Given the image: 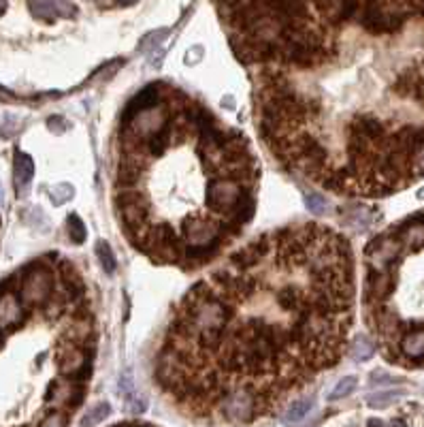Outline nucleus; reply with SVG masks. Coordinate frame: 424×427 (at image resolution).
<instances>
[{"mask_svg": "<svg viewBox=\"0 0 424 427\" xmlns=\"http://www.w3.org/2000/svg\"><path fill=\"white\" fill-rule=\"evenodd\" d=\"M352 271L347 239L318 225L245 246L184 297L156 359L160 387L199 416L228 399L269 414L341 359Z\"/></svg>", "mask_w": 424, "mask_h": 427, "instance_id": "1", "label": "nucleus"}, {"mask_svg": "<svg viewBox=\"0 0 424 427\" xmlns=\"http://www.w3.org/2000/svg\"><path fill=\"white\" fill-rule=\"evenodd\" d=\"M18 295L26 308H45L58 295L54 271L43 261L28 265L20 280Z\"/></svg>", "mask_w": 424, "mask_h": 427, "instance_id": "2", "label": "nucleus"}, {"mask_svg": "<svg viewBox=\"0 0 424 427\" xmlns=\"http://www.w3.org/2000/svg\"><path fill=\"white\" fill-rule=\"evenodd\" d=\"M35 175V163L28 154L24 152H16V161H13V182L18 188V197H22L26 193V188L30 186Z\"/></svg>", "mask_w": 424, "mask_h": 427, "instance_id": "3", "label": "nucleus"}, {"mask_svg": "<svg viewBox=\"0 0 424 427\" xmlns=\"http://www.w3.org/2000/svg\"><path fill=\"white\" fill-rule=\"evenodd\" d=\"M401 352L411 361L424 359V327L407 329L401 337Z\"/></svg>", "mask_w": 424, "mask_h": 427, "instance_id": "4", "label": "nucleus"}, {"mask_svg": "<svg viewBox=\"0 0 424 427\" xmlns=\"http://www.w3.org/2000/svg\"><path fill=\"white\" fill-rule=\"evenodd\" d=\"M405 393L401 389H386V391H377V393H371L367 395V406L379 410V408H388L392 404H396Z\"/></svg>", "mask_w": 424, "mask_h": 427, "instance_id": "5", "label": "nucleus"}, {"mask_svg": "<svg viewBox=\"0 0 424 427\" xmlns=\"http://www.w3.org/2000/svg\"><path fill=\"white\" fill-rule=\"evenodd\" d=\"M352 359L354 361H369L375 355V346L367 335H356L352 342Z\"/></svg>", "mask_w": 424, "mask_h": 427, "instance_id": "6", "label": "nucleus"}, {"mask_svg": "<svg viewBox=\"0 0 424 427\" xmlns=\"http://www.w3.org/2000/svg\"><path fill=\"white\" fill-rule=\"evenodd\" d=\"M30 13L37 18V20H43V22H56L58 13H56V7L52 0H33L30 3Z\"/></svg>", "mask_w": 424, "mask_h": 427, "instance_id": "7", "label": "nucleus"}, {"mask_svg": "<svg viewBox=\"0 0 424 427\" xmlns=\"http://www.w3.org/2000/svg\"><path fill=\"white\" fill-rule=\"evenodd\" d=\"M94 252H96V259H99V263L103 265V269H105V274H113L116 271V254H113V250H111V246L105 242V239H101V242H96V248H94Z\"/></svg>", "mask_w": 424, "mask_h": 427, "instance_id": "8", "label": "nucleus"}, {"mask_svg": "<svg viewBox=\"0 0 424 427\" xmlns=\"http://www.w3.org/2000/svg\"><path fill=\"white\" fill-rule=\"evenodd\" d=\"M311 406H313V397H301V399H296V401L288 408L284 421H286V423H296V421H301V418L311 410Z\"/></svg>", "mask_w": 424, "mask_h": 427, "instance_id": "9", "label": "nucleus"}, {"mask_svg": "<svg viewBox=\"0 0 424 427\" xmlns=\"http://www.w3.org/2000/svg\"><path fill=\"white\" fill-rule=\"evenodd\" d=\"M69 237L73 244H84L86 237H88V231H86V225L82 222V218L77 214H71L69 216Z\"/></svg>", "mask_w": 424, "mask_h": 427, "instance_id": "10", "label": "nucleus"}, {"mask_svg": "<svg viewBox=\"0 0 424 427\" xmlns=\"http://www.w3.org/2000/svg\"><path fill=\"white\" fill-rule=\"evenodd\" d=\"M356 387H358V378H356V376H345V378H341V380L335 384V389L330 391L328 399H341V397H347Z\"/></svg>", "mask_w": 424, "mask_h": 427, "instance_id": "11", "label": "nucleus"}, {"mask_svg": "<svg viewBox=\"0 0 424 427\" xmlns=\"http://www.w3.org/2000/svg\"><path fill=\"white\" fill-rule=\"evenodd\" d=\"M305 205L309 207V212L318 216H324L328 212V201L318 193H305Z\"/></svg>", "mask_w": 424, "mask_h": 427, "instance_id": "12", "label": "nucleus"}, {"mask_svg": "<svg viewBox=\"0 0 424 427\" xmlns=\"http://www.w3.org/2000/svg\"><path fill=\"white\" fill-rule=\"evenodd\" d=\"M50 197H52V201H54L56 205H62V203H67V201H71V199L75 197V190H73L71 184H56V186L50 190Z\"/></svg>", "mask_w": 424, "mask_h": 427, "instance_id": "13", "label": "nucleus"}, {"mask_svg": "<svg viewBox=\"0 0 424 427\" xmlns=\"http://www.w3.org/2000/svg\"><path fill=\"white\" fill-rule=\"evenodd\" d=\"M167 35H169V28H158V31H154V33H150V35H145V39L141 41V50H152V48H156L162 39H167Z\"/></svg>", "mask_w": 424, "mask_h": 427, "instance_id": "14", "label": "nucleus"}, {"mask_svg": "<svg viewBox=\"0 0 424 427\" xmlns=\"http://www.w3.org/2000/svg\"><path fill=\"white\" fill-rule=\"evenodd\" d=\"M109 410H111V408H109V404H107V401H103V404H99V408H94V410H92V414H88V416H86L82 423H84V425H94V423H101L103 418H107V416H109Z\"/></svg>", "mask_w": 424, "mask_h": 427, "instance_id": "15", "label": "nucleus"}, {"mask_svg": "<svg viewBox=\"0 0 424 427\" xmlns=\"http://www.w3.org/2000/svg\"><path fill=\"white\" fill-rule=\"evenodd\" d=\"M54 7H56V13L58 18H75L77 16V7L73 3H69V0H52Z\"/></svg>", "mask_w": 424, "mask_h": 427, "instance_id": "16", "label": "nucleus"}, {"mask_svg": "<svg viewBox=\"0 0 424 427\" xmlns=\"http://www.w3.org/2000/svg\"><path fill=\"white\" fill-rule=\"evenodd\" d=\"M126 410L130 414H141L147 410V399L143 395H130V399L126 401Z\"/></svg>", "mask_w": 424, "mask_h": 427, "instance_id": "17", "label": "nucleus"}, {"mask_svg": "<svg viewBox=\"0 0 424 427\" xmlns=\"http://www.w3.org/2000/svg\"><path fill=\"white\" fill-rule=\"evenodd\" d=\"M411 171L413 175H424V146H420L411 156Z\"/></svg>", "mask_w": 424, "mask_h": 427, "instance_id": "18", "label": "nucleus"}, {"mask_svg": "<svg viewBox=\"0 0 424 427\" xmlns=\"http://www.w3.org/2000/svg\"><path fill=\"white\" fill-rule=\"evenodd\" d=\"M62 122H65V118H60V116H52L50 122H48V126H50L52 133L60 135L62 131H67V124H62Z\"/></svg>", "mask_w": 424, "mask_h": 427, "instance_id": "19", "label": "nucleus"}, {"mask_svg": "<svg viewBox=\"0 0 424 427\" xmlns=\"http://www.w3.org/2000/svg\"><path fill=\"white\" fill-rule=\"evenodd\" d=\"M120 389H122L124 393L130 395V391H133V376H130L128 372H124V376H122V380H120Z\"/></svg>", "mask_w": 424, "mask_h": 427, "instance_id": "20", "label": "nucleus"}, {"mask_svg": "<svg viewBox=\"0 0 424 427\" xmlns=\"http://www.w3.org/2000/svg\"><path fill=\"white\" fill-rule=\"evenodd\" d=\"M201 54H203V48H192V50L188 52V56H186V65H194V63H196V56L201 58Z\"/></svg>", "mask_w": 424, "mask_h": 427, "instance_id": "21", "label": "nucleus"}, {"mask_svg": "<svg viewBox=\"0 0 424 427\" xmlns=\"http://www.w3.org/2000/svg\"><path fill=\"white\" fill-rule=\"evenodd\" d=\"M7 11V0H0V16H5Z\"/></svg>", "mask_w": 424, "mask_h": 427, "instance_id": "22", "label": "nucleus"}, {"mask_svg": "<svg viewBox=\"0 0 424 427\" xmlns=\"http://www.w3.org/2000/svg\"><path fill=\"white\" fill-rule=\"evenodd\" d=\"M118 3H120L122 7H126V5H135V3H139V0H118Z\"/></svg>", "mask_w": 424, "mask_h": 427, "instance_id": "23", "label": "nucleus"}, {"mask_svg": "<svg viewBox=\"0 0 424 427\" xmlns=\"http://www.w3.org/2000/svg\"><path fill=\"white\" fill-rule=\"evenodd\" d=\"M369 425H386V423L379 421V418H369Z\"/></svg>", "mask_w": 424, "mask_h": 427, "instance_id": "24", "label": "nucleus"}, {"mask_svg": "<svg viewBox=\"0 0 424 427\" xmlns=\"http://www.w3.org/2000/svg\"><path fill=\"white\" fill-rule=\"evenodd\" d=\"M415 197H418L420 201H424V186H422V188L418 190V195H415Z\"/></svg>", "mask_w": 424, "mask_h": 427, "instance_id": "25", "label": "nucleus"}]
</instances>
